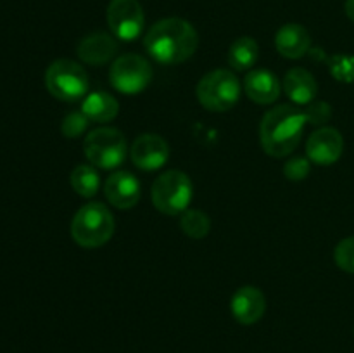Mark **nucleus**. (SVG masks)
<instances>
[{"label": "nucleus", "mask_w": 354, "mask_h": 353, "mask_svg": "<svg viewBox=\"0 0 354 353\" xmlns=\"http://www.w3.org/2000/svg\"><path fill=\"white\" fill-rule=\"evenodd\" d=\"M199 35L189 21L166 17L151 26L144 38V47L154 61L161 64H180L194 55Z\"/></svg>", "instance_id": "obj_1"}, {"label": "nucleus", "mask_w": 354, "mask_h": 353, "mask_svg": "<svg viewBox=\"0 0 354 353\" xmlns=\"http://www.w3.org/2000/svg\"><path fill=\"white\" fill-rule=\"evenodd\" d=\"M308 121L303 109L290 104H280L263 116L259 141L266 154L286 158L299 145Z\"/></svg>", "instance_id": "obj_2"}, {"label": "nucleus", "mask_w": 354, "mask_h": 353, "mask_svg": "<svg viewBox=\"0 0 354 353\" xmlns=\"http://www.w3.org/2000/svg\"><path fill=\"white\" fill-rule=\"evenodd\" d=\"M113 234L114 217L102 203L85 204L73 217L71 235L82 248H100L113 237Z\"/></svg>", "instance_id": "obj_3"}, {"label": "nucleus", "mask_w": 354, "mask_h": 353, "mask_svg": "<svg viewBox=\"0 0 354 353\" xmlns=\"http://www.w3.org/2000/svg\"><path fill=\"white\" fill-rule=\"evenodd\" d=\"M151 196L152 203L161 213L176 217L189 210L194 197V185L187 173L180 170H168L154 180Z\"/></svg>", "instance_id": "obj_4"}, {"label": "nucleus", "mask_w": 354, "mask_h": 353, "mask_svg": "<svg viewBox=\"0 0 354 353\" xmlns=\"http://www.w3.org/2000/svg\"><path fill=\"white\" fill-rule=\"evenodd\" d=\"M47 90L59 100L75 102L88 96V75L78 62L71 59H57L45 73Z\"/></svg>", "instance_id": "obj_5"}, {"label": "nucleus", "mask_w": 354, "mask_h": 353, "mask_svg": "<svg viewBox=\"0 0 354 353\" xmlns=\"http://www.w3.org/2000/svg\"><path fill=\"white\" fill-rule=\"evenodd\" d=\"M241 83L228 69H214L201 78L197 85V99L207 111L225 113L239 102Z\"/></svg>", "instance_id": "obj_6"}, {"label": "nucleus", "mask_w": 354, "mask_h": 353, "mask_svg": "<svg viewBox=\"0 0 354 353\" xmlns=\"http://www.w3.org/2000/svg\"><path fill=\"white\" fill-rule=\"evenodd\" d=\"M85 156L93 166L114 170L127 158V138L118 128L102 127L90 132L83 142Z\"/></svg>", "instance_id": "obj_7"}, {"label": "nucleus", "mask_w": 354, "mask_h": 353, "mask_svg": "<svg viewBox=\"0 0 354 353\" xmlns=\"http://www.w3.org/2000/svg\"><path fill=\"white\" fill-rule=\"evenodd\" d=\"M111 85L121 93L137 96L144 92L152 80L151 62L138 54H123L109 69Z\"/></svg>", "instance_id": "obj_8"}, {"label": "nucleus", "mask_w": 354, "mask_h": 353, "mask_svg": "<svg viewBox=\"0 0 354 353\" xmlns=\"http://www.w3.org/2000/svg\"><path fill=\"white\" fill-rule=\"evenodd\" d=\"M106 17L111 35L123 42L135 40L144 31L145 14L138 0H111Z\"/></svg>", "instance_id": "obj_9"}, {"label": "nucleus", "mask_w": 354, "mask_h": 353, "mask_svg": "<svg viewBox=\"0 0 354 353\" xmlns=\"http://www.w3.org/2000/svg\"><path fill=\"white\" fill-rule=\"evenodd\" d=\"M344 151V138L337 128L322 127L306 142L308 159L315 165L330 166L339 161Z\"/></svg>", "instance_id": "obj_10"}, {"label": "nucleus", "mask_w": 354, "mask_h": 353, "mask_svg": "<svg viewBox=\"0 0 354 353\" xmlns=\"http://www.w3.org/2000/svg\"><path fill=\"white\" fill-rule=\"evenodd\" d=\"M131 161L144 172L162 168L169 158V145L161 135L142 134L133 141L130 149Z\"/></svg>", "instance_id": "obj_11"}, {"label": "nucleus", "mask_w": 354, "mask_h": 353, "mask_svg": "<svg viewBox=\"0 0 354 353\" xmlns=\"http://www.w3.org/2000/svg\"><path fill=\"white\" fill-rule=\"evenodd\" d=\"M104 194L114 208L130 210L140 199V182L130 172H114L104 183Z\"/></svg>", "instance_id": "obj_12"}, {"label": "nucleus", "mask_w": 354, "mask_h": 353, "mask_svg": "<svg viewBox=\"0 0 354 353\" xmlns=\"http://www.w3.org/2000/svg\"><path fill=\"white\" fill-rule=\"evenodd\" d=\"M230 310L235 320L242 325H252L265 315V294L254 286H242L230 300Z\"/></svg>", "instance_id": "obj_13"}, {"label": "nucleus", "mask_w": 354, "mask_h": 353, "mask_svg": "<svg viewBox=\"0 0 354 353\" xmlns=\"http://www.w3.org/2000/svg\"><path fill=\"white\" fill-rule=\"evenodd\" d=\"M76 52H78L80 59L86 64L102 66L116 57L118 42L113 35L95 31V33H90L82 38Z\"/></svg>", "instance_id": "obj_14"}, {"label": "nucleus", "mask_w": 354, "mask_h": 353, "mask_svg": "<svg viewBox=\"0 0 354 353\" xmlns=\"http://www.w3.org/2000/svg\"><path fill=\"white\" fill-rule=\"evenodd\" d=\"M244 89L249 99L256 104L268 106L273 104L280 96L279 78L268 69H251L244 80Z\"/></svg>", "instance_id": "obj_15"}, {"label": "nucleus", "mask_w": 354, "mask_h": 353, "mask_svg": "<svg viewBox=\"0 0 354 353\" xmlns=\"http://www.w3.org/2000/svg\"><path fill=\"white\" fill-rule=\"evenodd\" d=\"M275 47L287 59H301L311 47V37L301 24H283L275 35Z\"/></svg>", "instance_id": "obj_16"}, {"label": "nucleus", "mask_w": 354, "mask_h": 353, "mask_svg": "<svg viewBox=\"0 0 354 353\" xmlns=\"http://www.w3.org/2000/svg\"><path fill=\"white\" fill-rule=\"evenodd\" d=\"M282 89L287 93V97L294 104H299V106H306V104L313 102L318 92L317 80L304 68L289 69L283 76Z\"/></svg>", "instance_id": "obj_17"}, {"label": "nucleus", "mask_w": 354, "mask_h": 353, "mask_svg": "<svg viewBox=\"0 0 354 353\" xmlns=\"http://www.w3.org/2000/svg\"><path fill=\"white\" fill-rule=\"evenodd\" d=\"M82 111L90 121L109 123L120 113V102L107 92H92L83 99Z\"/></svg>", "instance_id": "obj_18"}, {"label": "nucleus", "mask_w": 354, "mask_h": 353, "mask_svg": "<svg viewBox=\"0 0 354 353\" xmlns=\"http://www.w3.org/2000/svg\"><path fill=\"white\" fill-rule=\"evenodd\" d=\"M259 47L254 38L241 37L228 48V64L237 71H248L258 62Z\"/></svg>", "instance_id": "obj_19"}, {"label": "nucleus", "mask_w": 354, "mask_h": 353, "mask_svg": "<svg viewBox=\"0 0 354 353\" xmlns=\"http://www.w3.org/2000/svg\"><path fill=\"white\" fill-rule=\"evenodd\" d=\"M69 182H71L73 190L82 197H93L100 185L99 173H97L95 166L92 165L76 166V168L71 172Z\"/></svg>", "instance_id": "obj_20"}, {"label": "nucleus", "mask_w": 354, "mask_h": 353, "mask_svg": "<svg viewBox=\"0 0 354 353\" xmlns=\"http://www.w3.org/2000/svg\"><path fill=\"white\" fill-rule=\"evenodd\" d=\"M180 227L185 235L192 239H203L209 234L211 220L206 213L199 210H187L180 217Z\"/></svg>", "instance_id": "obj_21"}, {"label": "nucleus", "mask_w": 354, "mask_h": 353, "mask_svg": "<svg viewBox=\"0 0 354 353\" xmlns=\"http://www.w3.org/2000/svg\"><path fill=\"white\" fill-rule=\"evenodd\" d=\"M328 69L330 75L337 82L354 83V55L348 54H335L328 61Z\"/></svg>", "instance_id": "obj_22"}, {"label": "nucleus", "mask_w": 354, "mask_h": 353, "mask_svg": "<svg viewBox=\"0 0 354 353\" xmlns=\"http://www.w3.org/2000/svg\"><path fill=\"white\" fill-rule=\"evenodd\" d=\"M334 260L341 270L346 273H353L354 275V235L346 237L335 246Z\"/></svg>", "instance_id": "obj_23"}, {"label": "nucleus", "mask_w": 354, "mask_h": 353, "mask_svg": "<svg viewBox=\"0 0 354 353\" xmlns=\"http://www.w3.org/2000/svg\"><path fill=\"white\" fill-rule=\"evenodd\" d=\"M88 123L90 120L83 114V111H73V113H69L68 116L62 120L61 130L62 134H64V137L76 138L80 137V135L85 134L86 128H88Z\"/></svg>", "instance_id": "obj_24"}, {"label": "nucleus", "mask_w": 354, "mask_h": 353, "mask_svg": "<svg viewBox=\"0 0 354 353\" xmlns=\"http://www.w3.org/2000/svg\"><path fill=\"white\" fill-rule=\"evenodd\" d=\"M303 113L310 125H325L332 118V107L324 100H313V102L306 104Z\"/></svg>", "instance_id": "obj_25"}, {"label": "nucleus", "mask_w": 354, "mask_h": 353, "mask_svg": "<svg viewBox=\"0 0 354 353\" xmlns=\"http://www.w3.org/2000/svg\"><path fill=\"white\" fill-rule=\"evenodd\" d=\"M311 172V161L308 158H292L283 165V175L289 180L299 182L304 180Z\"/></svg>", "instance_id": "obj_26"}, {"label": "nucleus", "mask_w": 354, "mask_h": 353, "mask_svg": "<svg viewBox=\"0 0 354 353\" xmlns=\"http://www.w3.org/2000/svg\"><path fill=\"white\" fill-rule=\"evenodd\" d=\"M344 10H346V14H348L349 19L354 23V0H346Z\"/></svg>", "instance_id": "obj_27"}]
</instances>
